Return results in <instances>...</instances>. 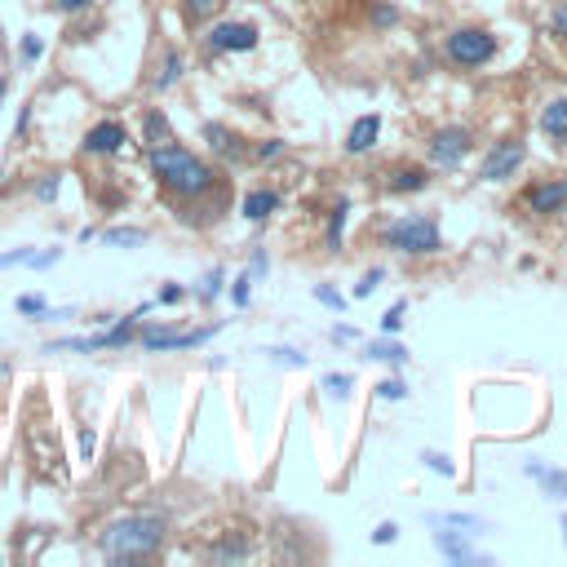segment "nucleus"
<instances>
[{"label": "nucleus", "instance_id": "obj_32", "mask_svg": "<svg viewBox=\"0 0 567 567\" xmlns=\"http://www.w3.org/2000/svg\"><path fill=\"white\" fill-rule=\"evenodd\" d=\"M550 27H554V36H559V40H567V5H559V9H554Z\"/></svg>", "mask_w": 567, "mask_h": 567}, {"label": "nucleus", "instance_id": "obj_40", "mask_svg": "<svg viewBox=\"0 0 567 567\" xmlns=\"http://www.w3.org/2000/svg\"><path fill=\"white\" fill-rule=\"evenodd\" d=\"M271 355L280 359V364H306V355H297V350H284V346H280V350H271Z\"/></svg>", "mask_w": 567, "mask_h": 567}, {"label": "nucleus", "instance_id": "obj_44", "mask_svg": "<svg viewBox=\"0 0 567 567\" xmlns=\"http://www.w3.org/2000/svg\"><path fill=\"white\" fill-rule=\"evenodd\" d=\"M373 18H377L381 27H390V23H395V9H390V5H377V14H373Z\"/></svg>", "mask_w": 567, "mask_h": 567}, {"label": "nucleus", "instance_id": "obj_36", "mask_svg": "<svg viewBox=\"0 0 567 567\" xmlns=\"http://www.w3.org/2000/svg\"><path fill=\"white\" fill-rule=\"evenodd\" d=\"M36 195H40V200H54V195H58V173H49V178L36 187Z\"/></svg>", "mask_w": 567, "mask_h": 567}, {"label": "nucleus", "instance_id": "obj_10", "mask_svg": "<svg viewBox=\"0 0 567 567\" xmlns=\"http://www.w3.org/2000/svg\"><path fill=\"white\" fill-rule=\"evenodd\" d=\"M528 209L536 218H550V213H563L567 209V178H554V182H541V187H532L528 195Z\"/></svg>", "mask_w": 567, "mask_h": 567}, {"label": "nucleus", "instance_id": "obj_5", "mask_svg": "<svg viewBox=\"0 0 567 567\" xmlns=\"http://www.w3.org/2000/svg\"><path fill=\"white\" fill-rule=\"evenodd\" d=\"M27 452H32L40 479L67 483V457H63V443H58L54 430H45V426H27Z\"/></svg>", "mask_w": 567, "mask_h": 567}, {"label": "nucleus", "instance_id": "obj_24", "mask_svg": "<svg viewBox=\"0 0 567 567\" xmlns=\"http://www.w3.org/2000/svg\"><path fill=\"white\" fill-rule=\"evenodd\" d=\"M222 5H226V0H187V18H191V23H204V18L218 14Z\"/></svg>", "mask_w": 567, "mask_h": 567}, {"label": "nucleus", "instance_id": "obj_6", "mask_svg": "<svg viewBox=\"0 0 567 567\" xmlns=\"http://www.w3.org/2000/svg\"><path fill=\"white\" fill-rule=\"evenodd\" d=\"M523 160H528V142H523V138H501L497 147L483 156L479 178L483 182H505V178H514V173H519Z\"/></svg>", "mask_w": 567, "mask_h": 567}, {"label": "nucleus", "instance_id": "obj_38", "mask_svg": "<svg viewBox=\"0 0 567 567\" xmlns=\"http://www.w3.org/2000/svg\"><path fill=\"white\" fill-rule=\"evenodd\" d=\"M235 306H249V275H244V280H235Z\"/></svg>", "mask_w": 567, "mask_h": 567}, {"label": "nucleus", "instance_id": "obj_12", "mask_svg": "<svg viewBox=\"0 0 567 567\" xmlns=\"http://www.w3.org/2000/svg\"><path fill=\"white\" fill-rule=\"evenodd\" d=\"M377 133H381V116H359L355 125H350V133H346V151H350V156H364V151H373Z\"/></svg>", "mask_w": 567, "mask_h": 567}, {"label": "nucleus", "instance_id": "obj_37", "mask_svg": "<svg viewBox=\"0 0 567 567\" xmlns=\"http://www.w3.org/2000/svg\"><path fill=\"white\" fill-rule=\"evenodd\" d=\"M395 532H399L395 523H381V528L373 532V541H377V545H390V541H395Z\"/></svg>", "mask_w": 567, "mask_h": 567}, {"label": "nucleus", "instance_id": "obj_11", "mask_svg": "<svg viewBox=\"0 0 567 567\" xmlns=\"http://www.w3.org/2000/svg\"><path fill=\"white\" fill-rule=\"evenodd\" d=\"M129 142V133L125 125H116V120H102V125L89 129V138H85V151L89 156H111V151H120Z\"/></svg>", "mask_w": 567, "mask_h": 567}, {"label": "nucleus", "instance_id": "obj_42", "mask_svg": "<svg viewBox=\"0 0 567 567\" xmlns=\"http://www.w3.org/2000/svg\"><path fill=\"white\" fill-rule=\"evenodd\" d=\"M160 302H169V306L182 302V288H178V284H164V288H160Z\"/></svg>", "mask_w": 567, "mask_h": 567}, {"label": "nucleus", "instance_id": "obj_35", "mask_svg": "<svg viewBox=\"0 0 567 567\" xmlns=\"http://www.w3.org/2000/svg\"><path fill=\"white\" fill-rule=\"evenodd\" d=\"M94 448H98V435H94V430L85 426V430H80V452H85V461L94 457Z\"/></svg>", "mask_w": 567, "mask_h": 567}, {"label": "nucleus", "instance_id": "obj_34", "mask_svg": "<svg viewBox=\"0 0 567 567\" xmlns=\"http://www.w3.org/2000/svg\"><path fill=\"white\" fill-rule=\"evenodd\" d=\"M18 311L23 315H45V302H40V297H18Z\"/></svg>", "mask_w": 567, "mask_h": 567}, {"label": "nucleus", "instance_id": "obj_17", "mask_svg": "<svg viewBox=\"0 0 567 567\" xmlns=\"http://www.w3.org/2000/svg\"><path fill=\"white\" fill-rule=\"evenodd\" d=\"M435 550L443 554V559H452V563H470L474 559V550L461 541L457 532H435Z\"/></svg>", "mask_w": 567, "mask_h": 567}, {"label": "nucleus", "instance_id": "obj_23", "mask_svg": "<svg viewBox=\"0 0 567 567\" xmlns=\"http://www.w3.org/2000/svg\"><path fill=\"white\" fill-rule=\"evenodd\" d=\"M346 213H350V204L346 200H337V209H333V218H328V244H342V231H346Z\"/></svg>", "mask_w": 567, "mask_h": 567}, {"label": "nucleus", "instance_id": "obj_20", "mask_svg": "<svg viewBox=\"0 0 567 567\" xmlns=\"http://www.w3.org/2000/svg\"><path fill=\"white\" fill-rule=\"evenodd\" d=\"M244 554H249V545H244L240 536H235V541H231V536H222V541H218V545H213V550H209V559L226 563V559H244Z\"/></svg>", "mask_w": 567, "mask_h": 567}, {"label": "nucleus", "instance_id": "obj_8", "mask_svg": "<svg viewBox=\"0 0 567 567\" xmlns=\"http://www.w3.org/2000/svg\"><path fill=\"white\" fill-rule=\"evenodd\" d=\"M257 45V27L253 23H222L209 32V49L213 54H244Z\"/></svg>", "mask_w": 567, "mask_h": 567}, {"label": "nucleus", "instance_id": "obj_48", "mask_svg": "<svg viewBox=\"0 0 567 567\" xmlns=\"http://www.w3.org/2000/svg\"><path fill=\"white\" fill-rule=\"evenodd\" d=\"M0 89H5V80H0Z\"/></svg>", "mask_w": 567, "mask_h": 567}, {"label": "nucleus", "instance_id": "obj_45", "mask_svg": "<svg viewBox=\"0 0 567 567\" xmlns=\"http://www.w3.org/2000/svg\"><path fill=\"white\" fill-rule=\"evenodd\" d=\"M58 9H67V14H76V9H85V5H94V0H54Z\"/></svg>", "mask_w": 567, "mask_h": 567}, {"label": "nucleus", "instance_id": "obj_1", "mask_svg": "<svg viewBox=\"0 0 567 567\" xmlns=\"http://www.w3.org/2000/svg\"><path fill=\"white\" fill-rule=\"evenodd\" d=\"M164 532H169V523L156 519V514H129V519H116L102 532V554L111 563L147 559V554H156L164 545Z\"/></svg>", "mask_w": 567, "mask_h": 567}, {"label": "nucleus", "instance_id": "obj_47", "mask_svg": "<svg viewBox=\"0 0 567 567\" xmlns=\"http://www.w3.org/2000/svg\"><path fill=\"white\" fill-rule=\"evenodd\" d=\"M559 528H563V541H567V519H563V523H559Z\"/></svg>", "mask_w": 567, "mask_h": 567}, {"label": "nucleus", "instance_id": "obj_4", "mask_svg": "<svg viewBox=\"0 0 567 567\" xmlns=\"http://www.w3.org/2000/svg\"><path fill=\"white\" fill-rule=\"evenodd\" d=\"M443 49H448V58L457 67H483V63L497 58V36L483 32V27H461V32L448 36V45Z\"/></svg>", "mask_w": 567, "mask_h": 567}, {"label": "nucleus", "instance_id": "obj_16", "mask_svg": "<svg viewBox=\"0 0 567 567\" xmlns=\"http://www.w3.org/2000/svg\"><path fill=\"white\" fill-rule=\"evenodd\" d=\"M142 133H147V147H169L173 142V129H169V116H164V111H147Z\"/></svg>", "mask_w": 567, "mask_h": 567}, {"label": "nucleus", "instance_id": "obj_39", "mask_svg": "<svg viewBox=\"0 0 567 567\" xmlns=\"http://www.w3.org/2000/svg\"><path fill=\"white\" fill-rule=\"evenodd\" d=\"M18 262H32V253H27V249H18V253H5V257H0V271H5V266H18Z\"/></svg>", "mask_w": 567, "mask_h": 567}, {"label": "nucleus", "instance_id": "obj_30", "mask_svg": "<svg viewBox=\"0 0 567 567\" xmlns=\"http://www.w3.org/2000/svg\"><path fill=\"white\" fill-rule=\"evenodd\" d=\"M315 302H324V306H333V311H342V293H333V288H315Z\"/></svg>", "mask_w": 567, "mask_h": 567}, {"label": "nucleus", "instance_id": "obj_29", "mask_svg": "<svg viewBox=\"0 0 567 567\" xmlns=\"http://www.w3.org/2000/svg\"><path fill=\"white\" fill-rule=\"evenodd\" d=\"M426 466L435 470V474H448V479H452V474H457V466H452L448 457H439V452H426Z\"/></svg>", "mask_w": 567, "mask_h": 567}, {"label": "nucleus", "instance_id": "obj_15", "mask_svg": "<svg viewBox=\"0 0 567 567\" xmlns=\"http://www.w3.org/2000/svg\"><path fill=\"white\" fill-rule=\"evenodd\" d=\"M430 173L421 169V164H404V169L390 173V191H426Z\"/></svg>", "mask_w": 567, "mask_h": 567}, {"label": "nucleus", "instance_id": "obj_25", "mask_svg": "<svg viewBox=\"0 0 567 567\" xmlns=\"http://www.w3.org/2000/svg\"><path fill=\"white\" fill-rule=\"evenodd\" d=\"M399 328H404V302L390 306L386 319H381V333H399Z\"/></svg>", "mask_w": 567, "mask_h": 567}, {"label": "nucleus", "instance_id": "obj_27", "mask_svg": "<svg viewBox=\"0 0 567 567\" xmlns=\"http://www.w3.org/2000/svg\"><path fill=\"white\" fill-rule=\"evenodd\" d=\"M377 395H381V399H404L408 386H404L399 377H390V381H381V386H377Z\"/></svg>", "mask_w": 567, "mask_h": 567}, {"label": "nucleus", "instance_id": "obj_3", "mask_svg": "<svg viewBox=\"0 0 567 567\" xmlns=\"http://www.w3.org/2000/svg\"><path fill=\"white\" fill-rule=\"evenodd\" d=\"M381 240H386V249H395V253L430 257V253H439V222L435 218H421V213H408V218L390 222Z\"/></svg>", "mask_w": 567, "mask_h": 567}, {"label": "nucleus", "instance_id": "obj_33", "mask_svg": "<svg viewBox=\"0 0 567 567\" xmlns=\"http://www.w3.org/2000/svg\"><path fill=\"white\" fill-rule=\"evenodd\" d=\"M284 151V142L280 138H271V142H262V147H257V160H275Z\"/></svg>", "mask_w": 567, "mask_h": 567}, {"label": "nucleus", "instance_id": "obj_9", "mask_svg": "<svg viewBox=\"0 0 567 567\" xmlns=\"http://www.w3.org/2000/svg\"><path fill=\"white\" fill-rule=\"evenodd\" d=\"M218 328H195V333H169V328H147L142 333V346L147 350H191V346H204Z\"/></svg>", "mask_w": 567, "mask_h": 567}, {"label": "nucleus", "instance_id": "obj_7", "mask_svg": "<svg viewBox=\"0 0 567 567\" xmlns=\"http://www.w3.org/2000/svg\"><path fill=\"white\" fill-rule=\"evenodd\" d=\"M470 147H474V133L470 129H461V125L439 129L435 138H430V160L443 164V169H457V164L470 156Z\"/></svg>", "mask_w": 567, "mask_h": 567}, {"label": "nucleus", "instance_id": "obj_26", "mask_svg": "<svg viewBox=\"0 0 567 567\" xmlns=\"http://www.w3.org/2000/svg\"><path fill=\"white\" fill-rule=\"evenodd\" d=\"M102 240H107V244H142V240H147V231H107Z\"/></svg>", "mask_w": 567, "mask_h": 567}, {"label": "nucleus", "instance_id": "obj_31", "mask_svg": "<svg viewBox=\"0 0 567 567\" xmlns=\"http://www.w3.org/2000/svg\"><path fill=\"white\" fill-rule=\"evenodd\" d=\"M377 284H381V271H368V275H364V280H359V284H355V297H368V293H373V288H377Z\"/></svg>", "mask_w": 567, "mask_h": 567}, {"label": "nucleus", "instance_id": "obj_2", "mask_svg": "<svg viewBox=\"0 0 567 567\" xmlns=\"http://www.w3.org/2000/svg\"><path fill=\"white\" fill-rule=\"evenodd\" d=\"M151 173L160 178V187L164 191H173V195H204V191H213V169L204 164L200 156H191V151H182V147H151Z\"/></svg>", "mask_w": 567, "mask_h": 567}, {"label": "nucleus", "instance_id": "obj_13", "mask_svg": "<svg viewBox=\"0 0 567 567\" xmlns=\"http://www.w3.org/2000/svg\"><path fill=\"white\" fill-rule=\"evenodd\" d=\"M275 209H280V195H275V191H249V195H244V218H249V222L271 218Z\"/></svg>", "mask_w": 567, "mask_h": 567}, {"label": "nucleus", "instance_id": "obj_19", "mask_svg": "<svg viewBox=\"0 0 567 567\" xmlns=\"http://www.w3.org/2000/svg\"><path fill=\"white\" fill-rule=\"evenodd\" d=\"M204 138H209V147L222 151V156H240V138L226 125H204Z\"/></svg>", "mask_w": 567, "mask_h": 567}, {"label": "nucleus", "instance_id": "obj_21", "mask_svg": "<svg viewBox=\"0 0 567 567\" xmlns=\"http://www.w3.org/2000/svg\"><path fill=\"white\" fill-rule=\"evenodd\" d=\"M182 76V54L178 49H169V58H164V76H156V89H173Z\"/></svg>", "mask_w": 567, "mask_h": 567}, {"label": "nucleus", "instance_id": "obj_18", "mask_svg": "<svg viewBox=\"0 0 567 567\" xmlns=\"http://www.w3.org/2000/svg\"><path fill=\"white\" fill-rule=\"evenodd\" d=\"M528 474L536 483H541L550 497H559V501H567V474L563 470H545V466H528Z\"/></svg>", "mask_w": 567, "mask_h": 567}, {"label": "nucleus", "instance_id": "obj_46", "mask_svg": "<svg viewBox=\"0 0 567 567\" xmlns=\"http://www.w3.org/2000/svg\"><path fill=\"white\" fill-rule=\"evenodd\" d=\"M32 262H36V266H54V262H58V249H54V253H40V257H32Z\"/></svg>", "mask_w": 567, "mask_h": 567}, {"label": "nucleus", "instance_id": "obj_43", "mask_svg": "<svg viewBox=\"0 0 567 567\" xmlns=\"http://www.w3.org/2000/svg\"><path fill=\"white\" fill-rule=\"evenodd\" d=\"M23 54H27V63H36V58H40V40H36V36L23 40Z\"/></svg>", "mask_w": 567, "mask_h": 567}, {"label": "nucleus", "instance_id": "obj_28", "mask_svg": "<svg viewBox=\"0 0 567 567\" xmlns=\"http://www.w3.org/2000/svg\"><path fill=\"white\" fill-rule=\"evenodd\" d=\"M324 390H328V395L342 399L346 390H350V377H346V373H328V377H324Z\"/></svg>", "mask_w": 567, "mask_h": 567}, {"label": "nucleus", "instance_id": "obj_41", "mask_svg": "<svg viewBox=\"0 0 567 567\" xmlns=\"http://www.w3.org/2000/svg\"><path fill=\"white\" fill-rule=\"evenodd\" d=\"M218 284H222V271H213L209 280H204V293H200L204 302H209V297H218Z\"/></svg>", "mask_w": 567, "mask_h": 567}, {"label": "nucleus", "instance_id": "obj_22", "mask_svg": "<svg viewBox=\"0 0 567 567\" xmlns=\"http://www.w3.org/2000/svg\"><path fill=\"white\" fill-rule=\"evenodd\" d=\"M368 355H373V359H386V364H404V359H408V346H395V342H373V346H368Z\"/></svg>", "mask_w": 567, "mask_h": 567}, {"label": "nucleus", "instance_id": "obj_14", "mask_svg": "<svg viewBox=\"0 0 567 567\" xmlns=\"http://www.w3.org/2000/svg\"><path fill=\"white\" fill-rule=\"evenodd\" d=\"M541 129L550 133L554 142H563V138H567V98H554L550 107L541 111Z\"/></svg>", "mask_w": 567, "mask_h": 567}]
</instances>
